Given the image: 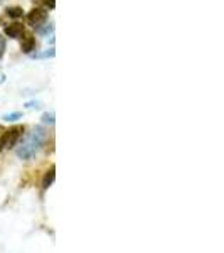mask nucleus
<instances>
[{"label": "nucleus", "instance_id": "14", "mask_svg": "<svg viewBox=\"0 0 224 253\" xmlns=\"http://www.w3.org/2000/svg\"><path fill=\"white\" fill-rule=\"evenodd\" d=\"M2 137H3V130L0 128V150L3 149V140H2Z\"/></svg>", "mask_w": 224, "mask_h": 253}, {"label": "nucleus", "instance_id": "3", "mask_svg": "<svg viewBox=\"0 0 224 253\" xmlns=\"http://www.w3.org/2000/svg\"><path fill=\"white\" fill-rule=\"evenodd\" d=\"M46 22H47V10L42 9V7H34V9L27 14V24H31L36 29L42 27Z\"/></svg>", "mask_w": 224, "mask_h": 253}, {"label": "nucleus", "instance_id": "7", "mask_svg": "<svg viewBox=\"0 0 224 253\" xmlns=\"http://www.w3.org/2000/svg\"><path fill=\"white\" fill-rule=\"evenodd\" d=\"M7 15L12 19H19L24 15V10H22V7H9V9H7Z\"/></svg>", "mask_w": 224, "mask_h": 253}, {"label": "nucleus", "instance_id": "5", "mask_svg": "<svg viewBox=\"0 0 224 253\" xmlns=\"http://www.w3.org/2000/svg\"><path fill=\"white\" fill-rule=\"evenodd\" d=\"M36 46H37V42H36V38L34 34H29V32H26L22 38V52H26V54H31L32 51H36Z\"/></svg>", "mask_w": 224, "mask_h": 253}, {"label": "nucleus", "instance_id": "1", "mask_svg": "<svg viewBox=\"0 0 224 253\" xmlns=\"http://www.w3.org/2000/svg\"><path fill=\"white\" fill-rule=\"evenodd\" d=\"M44 138H46V132L42 128H34L32 132L22 140V144L17 149V156L20 159H32L36 154L39 152L40 145L44 144Z\"/></svg>", "mask_w": 224, "mask_h": 253}, {"label": "nucleus", "instance_id": "11", "mask_svg": "<svg viewBox=\"0 0 224 253\" xmlns=\"http://www.w3.org/2000/svg\"><path fill=\"white\" fill-rule=\"evenodd\" d=\"M5 38H3L2 34H0V59L3 58V52H5Z\"/></svg>", "mask_w": 224, "mask_h": 253}, {"label": "nucleus", "instance_id": "2", "mask_svg": "<svg viewBox=\"0 0 224 253\" xmlns=\"http://www.w3.org/2000/svg\"><path fill=\"white\" fill-rule=\"evenodd\" d=\"M22 133H24V126L22 125H15V126H12V128L5 130V132H3V137H2L3 147H7V149L15 147V145H17V142H19V138L22 137Z\"/></svg>", "mask_w": 224, "mask_h": 253}, {"label": "nucleus", "instance_id": "13", "mask_svg": "<svg viewBox=\"0 0 224 253\" xmlns=\"http://www.w3.org/2000/svg\"><path fill=\"white\" fill-rule=\"evenodd\" d=\"M40 103L39 101H29V103H26V108H39Z\"/></svg>", "mask_w": 224, "mask_h": 253}, {"label": "nucleus", "instance_id": "8", "mask_svg": "<svg viewBox=\"0 0 224 253\" xmlns=\"http://www.w3.org/2000/svg\"><path fill=\"white\" fill-rule=\"evenodd\" d=\"M5 122H17L19 118H22V113L20 112H12V113H5V115L2 117Z\"/></svg>", "mask_w": 224, "mask_h": 253}, {"label": "nucleus", "instance_id": "15", "mask_svg": "<svg viewBox=\"0 0 224 253\" xmlns=\"http://www.w3.org/2000/svg\"><path fill=\"white\" fill-rule=\"evenodd\" d=\"M2 2H3V0H0V5H2Z\"/></svg>", "mask_w": 224, "mask_h": 253}, {"label": "nucleus", "instance_id": "6", "mask_svg": "<svg viewBox=\"0 0 224 253\" xmlns=\"http://www.w3.org/2000/svg\"><path fill=\"white\" fill-rule=\"evenodd\" d=\"M54 179H56V167L51 166V169L47 170L46 175H44V179H42V187H44V189H47V187L54 182Z\"/></svg>", "mask_w": 224, "mask_h": 253}, {"label": "nucleus", "instance_id": "9", "mask_svg": "<svg viewBox=\"0 0 224 253\" xmlns=\"http://www.w3.org/2000/svg\"><path fill=\"white\" fill-rule=\"evenodd\" d=\"M54 49H47V51H44V52H36L34 54V58H37V59H44V58H54Z\"/></svg>", "mask_w": 224, "mask_h": 253}, {"label": "nucleus", "instance_id": "12", "mask_svg": "<svg viewBox=\"0 0 224 253\" xmlns=\"http://www.w3.org/2000/svg\"><path fill=\"white\" fill-rule=\"evenodd\" d=\"M42 120L46 122V124H54V113H44Z\"/></svg>", "mask_w": 224, "mask_h": 253}, {"label": "nucleus", "instance_id": "4", "mask_svg": "<svg viewBox=\"0 0 224 253\" xmlns=\"http://www.w3.org/2000/svg\"><path fill=\"white\" fill-rule=\"evenodd\" d=\"M3 32H5V36L10 39H22V36L26 34V27L20 22H12L3 27Z\"/></svg>", "mask_w": 224, "mask_h": 253}, {"label": "nucleus", "instance_id": "10", "mask_svg": "<svg viewBox=\"0 0 224 253\" xmlns=\"http://www.w3.org/2000/svg\"><path fill=\"white\" fill-rule=\"evenodd\" d=\"M37 2L44 7V9H47V10H52L56 7V0H37Z\"/></svg>", "mask_w": 224, "mask_h": 253}]
</instances>
